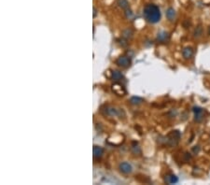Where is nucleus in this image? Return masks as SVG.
Here are the masks:
<instances>
[{"label":"nucleus","instance_id":"obj_10","mask_svg":"<svg viewBox=\"0 0 210 185\" xmlns=\"http://www.w3.org/2000/svg\"><path fill=\"white\" fill-rule=\"evenodd\" d=\"M105 110V113L108 116H117V115H119L118 110H116L113 107L108 106V107H106V110Z\"/></svg>","mask_w":210,"mask_h":185},{"label":"nucleus","instance_id":"obj_19","mask_svg":"<svg viewBox=\"0 0 210 185\" xmlns=\"http://www.w3.org/2000/svg\"><path fill=\"white\" fill-rule=\"evenodd\" d=\"M96 14H97V10L95 8H93V17H95Z\"/></svg>","mask_w":210,"mask_h":185},{"label":"nucleus","instance_id":"obj_4","mask_svg":"<svg viewBox=\"0 0 210 185\" xmlns=\"http://www.w3.org/2000/svg\"><path fill=\"white\" fill-rule=\"evenodd\" d=\"M111 88H112V91L118 96H124L126 94V90H125L122 83H120V82H115Z\"/></svg>","mask_w":210,"mask_h":185},{"label":"nucleus","instance_id":"obj_17","mask_svg":"<svg viewBox=\"0 0 210 185\" xmlns=\"http://www.w3.org/2000/svg\"><path fill=\"white\" fill-rule=\"evenodd\" d=\"M202 35H203V28L201 27V26H198V27H196V29H195V31H194V37H195V38H200Z\"/></svg>","mask_w":210,"mask_h":185},{"label":"nucleus","instance_id":"obj_14","mask_svg":"<svg viewBox=\"0 0 210 185\" xmlns=\"http://www.w3.org/2000/svg\"><path fill=\"white\" fill-rule=\"evenodd\" d=\"M117 4L120 8H122L124 10H126L127 8H129V3L127 0H118Z\"/></svg>","mask_w":210,"mask_h":185},{"label":"nucleus","instance_id":"obj_3","mask_svg":"<svg viewBox=\"0 0 210 185\" xmlns=\"http://www.w3.org/2000/svg\"><path fill=\"white\" fill-rule=\"evenodd\" d=\"M116 64H117L119 66L122 67V68H128V67L131 66L132 61L128 56L122 55L118 58L117 61H116Z\"/></svg>","mask_w":210,"mask_h":185},{"label":"nucleus","instance_id":"obj_7","mask_svg":"<svg viewBox=\"0 0 210 185\" xmlns=\"http://www.w3.org/2000/svg\"><path fill=\"white\" fill-rule=\"evenodd\" d=\"M157 39H158V41L161 42V43L167 42L169 40V34L167 32H165V31H162V32H160L158 34Z\"/></svg>","mask_w":210,"mask_h":185},{"label":"nucleus","instance_id":"obj_16","mask_svg":"<svg viewBox=\"0 0 210 185\" xmlns=\"http://www.w3.org/2000/svg\"><path fill=\"white\" fill-rule=\"evenodd\" d=\"M133 37V31L131 29H126L125 31H123L122 33V38H124L126 40L130 39Z\"/></svg>","mask_w":210,"mask_h":185},{"label":"nucleus","instance_id":"obj_12","mask_svg":"<svg viewBox=\"0 0 210 185\" xmlns=\"http://www.w3.org/2000/svg\"><path fill=\"white\" fill-rule=\"evenodd\" d=\"M112 79H113V80H115V82H120V80H124V76L122 75V72L115 70L112 72Z\"/></svg>","mask_w":210,"mask_h":185},{"label":"nucleus","instance_id":"obj_15","mask_svg":"<svg viewBox=\"0 0 210 185\" xmlns=\"http://www.w3.org/2000/svg\"><path fill=\"white\" fill-rule=\"evenodd\" d=\"M130 102L132 105H140V104L143 103V99L137 96H134L130 99Z\"/></svg>","mask_w":210,"mask_h":185},{"label":"nucleus","instance_id":"obj_5","mask_svg":"<svg viewBox=\"0 0 210 185\" xmlns=\"http://www.w3.org/2000/svg\"><path fill=\"white\" fill-rule=\"evenodd\" d=\"M193 113H194V120L197 123H201L204 120V111L202 108L199 107H194L193 108Z\"/></svg>","mask_w":210,"mask_h":185},{"label":"nucleus","instance_id":"obj_11","mask_svg":"<svg viewBox=\"0 0 210 185\" xmlns=\"http://www.w3.org/2000/svg\"><path fill=\"white\" fill-rule=\"evenodd\" d=\"M104 154V149L100 146H95L93 147V156L95 158H100Z\"/></svg>","mask_w":210,"mask_h":185},{"label":"nucleus","instance_id":"obj_8","mask_svg":"<svg viewBox=\"0 0 210 185\" xmlns=\"http://www.w3.org/2000/svg\"><path fill=\"white\" fill-rule=\"evenodd\" d=\"M182 55L185 59H190V58L193 57V50L191 49V47H186L183 49L182 51Z\"/></svg>","mask_w":210,"mask_h":185},{"label":"nucleus","instance_id":"obj_18","mask_svg":"<svg viewBox=\"0 0 210 185\" xmlns=\"http://www.w3.org/2000/svg\"><path fill=\"white\" fill-rule=\"evenodd\" d=\"M125 15H126L127 19H129V20L133 19V17H134V13H133V11L130 10V8H127V10H125Z\"/></svg>","mask_w":210,"mask_h":185},{"label":"nucleus","instance_id":"obj_2","mask_svg":"<svg viewBox=\"0 0 210 185\" xmlns=\"http://www.w3.org/2000/svg\"><path fill=\"white\" fill-rule=\"evenodd\" d=\"M180 138V133L178 131H172L171 134L168 135L167 137V143L170 146H176L179 141Z\"/></svg>","mask_w":210,"mask_h":185},{"label":"nucleus","instance_id":"obj_9","mask_svg":"<svg viewBox=\"0 0 210 185\" xmlns=\"http://www.w3.org/2000/svg\"><path fill=\"white\" fill-rule=\"evenodd\" d=\"M164 182L167 184H175L178 182V179L177 176L173 175V174H169L167 176H165L164 178Z\"/></svg>","mask_w":210,"mask_h":185},{"label":"nucleus","instance_id":"obj_6","mask_svg":"<svg viewBox=\"0 0 210 185\" xmlns=\"http://www.w3.org/2000/svg\"><path fill=\"white\" fill-rule=\"evenodd\" d=\"M119 169L122 173L123 174H130L132 171H133V168L132 165L127 163V162H123V163L120 164L119 165Z\"/></svg>","mask_w":210,"mask_h":185},{"label":"nucleus","instance_id":"obj_13","mask_svg":"<svg viewBox=\"0 0 210 185\" xmlns=\"http://www.w3.org/2000/svg\"><path fill=\"white\" fill-rule=\"evenodd\" d=\"M166 17H167V19L171 22H173L176 19V11L173 8H169L166 10Z\"/></svg>","mask_w":210,"mask_h":185},{"label":"nucleus","instance_id":"obj_1","mask_svg":"<svg viewBox=\"0 0 210 185\" xmlns=\"http://www.w3.org/2000/svg\"><path fill=\"white\" fill-rule=\"evenodd\" d=\"M145 19L150 24H156L161 20V10L158 6L154 4H148L143 10Z\"/></svg>","mask_w":210,"mask_h":185}]
</instances>
